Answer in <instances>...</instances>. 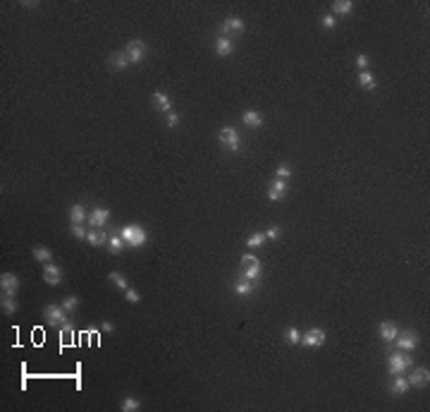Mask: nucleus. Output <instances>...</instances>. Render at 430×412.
<instances>
[{"label":"nucleus","mask_w":430,"mask_h":412,"mask_svg":"<svg viewBox=\"0 0 430 412\" xmlns=\"http://www.w3.org/2000/svg\"><path fill=\"white\" fill-rule=\"evenodd\" d=\"M354 3L352 0H335L332 3V15H352Z\"/></svg>","instance_id":"obj_26"},{"label":"nucleus","mask_w":430,"mask_h":412,"mask_svg":"<svg viewBox=\"0 0 430 412\" xmlns=\"http://www.w3.org/2000/svg\"><path fill=\"white\" fill-rule=\"evenodd\" d=\"M60 280H63V269L53 262L43 264V283H48V286H60Z\"/></svg>","instance_id":"obj_12"},{"label":"nucleus","mask_w":430,"mask_h":412,"mask_svg":"<svg viewBox=\"0 0 430 412\" xmlns=\"http://www.w3.org/2000/svg\"><path fill=\"white\" fill-rule=\"evenodd\" d=\"M180 122H182V118H180V113H167V127H180Z\"/></svg>","instance_id":"obj_38"},{"label":"nucleus","mask_w":430,"mask_h":412,"mask_svg":"<svg viewBox=\"0 0 430 412\" xmlns=\"http://www.w3.org/2000/svg\"><path fill=\"white\" fill-rule=\"evenodd\" d=\"M368 65H370L368 56H366V53H359V56H356V67H359V72L361 70H368Z\"/></svg>","instance_id":"obj_37"},{"label":"nucleus","mask_w":430,"mask_h":412,"mask_svg":"<svg viewBox=\"0 0 430 412\" xmlns=\"http://www.w3.org/2000/svg\"><path fill=\"white\" fill-rule=\"evenodd\" d=\"M60 341H63V345H74V341H72V326L65 324L63 328H60Z\"/></svg>","instance_id":"obj_35"},{"label":"nucleus","mask_w":430,"mask_h":412,"mask_svg":"<svg viewBox=\"0 0 430 412\" xmlns=\"http://www.w3.org/2000/svg\"><path fill=\"white\" fill-rule=\"evenodd\" d=\"M275 175H277L280 180H290V177H292V166H290V163H280V166L275 168Z\"/></svg>","instance_id":"obj_34"},{"label":"nucleus","mask_w":430,"mask_h":412,"mask_svg":"<svg viewBox=\"0 0 430 412\" xmlns=\"http://www.w3.org/2000/svg\"><path fill=\"white\" fill-rule=\"evenodd\" d=\"M108 221H110V209H105V206H96L94 211L89 214V218H86L89 228H105Z\"/></svg>","instance_id":"obj_9"},{"label":"nucleus","mask_w":430,"mask_h":412,"mask_svg":"<svg viewBox=\"0 0 430 412\" xmlns=\"http://www.w3.org/2000/svg\"><path fill=\"white\" fill-rule=\"evenodd\" d=\"M430 383V369L428 367H416L411 376H409V386H414V389H425Z\"/></svg>","instance_id":"obj_11"},{"label":"nucleus","mask_w":430,"mask_h":412,"mask_svg":"<svg viewBox=\"0 0 430 412\" xmlns=\"http://www.w3.org/2000/svg\"><path fill=\"white\" fill-rule=\"evenodd\" d=\"M125 300L129 302V304H139V302H141V295L136 293L134 288H127V290H125Z\"/></svg>","instance_id":"obj_36"},{"label":"nucleus","mask_w":430,"mask_h":412,"mask_svg":"<svg viewBox=\"0 0 430 412\" xmlns=\"http://www.w3.org/2000/svg\"><path fill=\"white\" fill-rule=\"evenodd\" d=\"M89 216H86L84 204H72L70 206V223H84Z\"/></svg>","instance_id":"obj_25"},{"label":"nucleus","mask_w":430,"mask_h":412,"mask_svg":"<svg viewBox=\"0 0 430 412\" xmlns=\"http://www.w3.org/2000/svg\"><path fill=\"white\" fill-rule=\"evenodd\" d=\"M242 122L246 127H251V130H258V127H263V115H261V111L249 108V111L242 113Z\"/></svg>","instance_id":"obj_18"},{"label":"nucleus","mask_w":430,"mask_h":412,"mask_svg":"<svg viewBox=\"0 0 430 412\" xmlns=\"http://www.w3.org/2000/svg\"><path fill=\"white\" fill-rule=\"evenodd\" d=\"M151 103H153V108L156 111H160V113H172V101H170V96L165 94V91H153V96H151Z\"/></svg>","instance_id":"obj_15"},{"label":"nucleus","mask_w":430,"mask_h":412,"mask_svg":"<svg viewBox=\"0 0 430 412\" xmlns=\"http://www.w3.org/2000/svg\"><path fill=\"white\" fill-rule=\"evenodd\" d=\"M0 309H3V314H15L17 312V297L15 295H8V293L0 295Z\"/></svg>","instance_id":"obj_24"},{"label":"nucleus","mask_w":430,"mask_h":412,"mask_svg":"<svg viewBox=\"0 0 430 412\" xmlns=\"http://www.w3.org/2000/svg\"><path fill=\"white\" fill-rule=\"evenodd\" d=\"M323 27H325V29H335L337 27V19H335V15H323Z\"/></svg>","instance_id":"obj_39"},{"label":"nucleus","mask_w":430,"mask_h":412,"mask_svg":"<svg viewBox=\"0 0 430 412\" xmlns=\"http://www.w3.org/2000/svg\"><path fill=\"white\" fill-rule=\"evenodd\" d=\"M418 343H421V338H418V333L416 331H402L397 333V338H394V348L397 350H404V352H411V350L418 348Z\"/></svg>","instance_id":"obj_6"},{"label":"nucleus","mask_w":430,"mask_h":412,"mask_svg":"<svg viewBox=\"0 0 430 412\" xmlns=\"http://www.w3.org/2000/svg\"><path fill=\"white\" fill-rule=\"evenodd\" d=\"M407 367H414V359H411V355H409V352H404V350H397V352L387 355V374H390V376L404 374V372H407Z\"/></svg>","instance_id":"obj_1"},{"label":"nucleus","mask_w":430,"mask_h":412,"mask_svg":"<svg viewBox=\"0 0 430 412\" xmlns=\"http://www.w3.org/2000/svg\"><path fill=\"white\" fill-rule=\"evenodd\" d=\"M0 290L8 295H17V290H19V278H17L15 273H3V276H0Z\"/></svg>","instance_id":"obj_16"},{"label":"nucleus","mask_w":430,"mask_h":412,"mask_svg":"<svg viewBox=\"0 0 430 412\" xmlns=\"http://www.w3.org/2000/svg\"><path fill=\"white\" fill-rule=\"evenodd\" d=\"M67 312H65V307L63 304H48L46 309H43V319H46V324L48 326H58V328H63L65 324H67Z\"/></svg>","instance_id":"obj_5"},{"label":"nucleus","mask_w":430,"mask_h":412,"mask_svg":"<svg viewBox=\"0 0 430 412\" xmlns=\"http://www.w3.org/2000/svg\"><path fill=\"white\" fill-rule=\"evenodd\" d=\"M215 53H218L220 58H227L235 53V41L227 39V36H218L215 39Z\"/></svg>","instance_id":"obj_21"},{"label":"nucleus","mask_w":430,"mask_h":412,"mask_svg":"<svg viewBox=\"0 0 430 412\" xmlns=\"http://www.w3.org/2000/svg\"><path fill=\"white\" fill-rule=\"evenodd\" d=\"M108 280H110V283H112L115 288H120L122 293H125L127 288H129V280H127V278L122 276V273H118V271H110V273H108Z\"/></svg>","instance_id":"obj_28"},{"label":"nucleus","mask_w":430,"mask_h":412,"mask_svg":"<svg viewBox=\"0 0 430 412\" xmlns=\"http://www.w3.org/2000/svg\"><path fill=\"white\" fill-rule=\"evenodd\" d=\"M63 307H65V312L72 317V314L77 312V307H79V297H77V295H67V297L63 300Z\"/></svg>","instance_id":"obj_32"},{"label":"nucleus","mask_w":430,"mask_h":412,"mask_svg":"<svg viewBox=\"0 0 430 412\" xmlns=\"http://www.w3.org/2000/svg\"><path fill=\"white\" fill-rule=\"evenodd\" d=\"M122 238H125L127 247L139 249V247L146 245L149 235H146V230L141 228V225H136V223H129V225H125V228H122Z\"/></svg>","instance_id":"obj_3"},{"label":"nucleus","mask_w":430,"mask_h":412,"mask_svg":"<svg viewBox=\"0 0 430 412\" xmlns=\"http://www.w3.org/2000/svg\"><path fill=\"white\" fill-rule=\"evenodd\" d=\"M284 343H287V345H299V343H301V333H299L294 326L284 328Z\"/></svg>","instance_id":"obj_31"},{"label":"nucleus","mask_w":430,"mask_h":412,"mask_svg":"<svg viewBox=\"0 0 430 412\" xmlns=\"http://www.w3.org/2000/svg\"><path fill=\"white\" fill-rule=\"evenodd\" d=\"M32 254H34V259H36L39 264H48V262H53V252H50L48 247H34Z\"/></svg>","instance_id":"obj_27"},{"label":"nucleus","mask_w":430,"mask_h":412,"mask_svg":"<svg viewBox=\"0 0 430 412\" xmlns=\"http://www.w3.org/2000/svg\"><path fill=\"white\" fill-rule=\"evenodd\" d=\"M218 139H220V144L225 146L227 151H242V137H239V132H237L232 125H222L220 127V132H218Z\"/></svg>","instance_id":"obj_4"},{"label":"nucleus","mask_w":430,"mask_h":412,"mask_svg":"<svg viewBox=\"0 0 430 412\" xmlns=\"http://www.w3.org/2000/svg\"><path fill=\"white\" fill-rule=\"evenodd\" d=\"M268 199H270V201H282V199H284V192L270 187V190H268Z\"/></svg>","instance_id":"obj_41"},{"label":"nucleus","mask_w":430,"mask_h":412,"mask_svg":"<svg viewBox=\"0 0 430 412\" xmlns=\"http://www.w3.org/2000/svg\"><path fill=\"white\" fill-rule=\"evenodd\" d=\"M239 276L249 278L251 283H261V278H263V266H261V262H258L253 254H244L242 256V273Z\"/></svg>","instance_id":"obj_2"},{"label":"nucleus","mask_w":430,"mask_h":412,"mask_svg":"<svg viewBox=\"0 0 430 412\" xmlns=\"http://www.w3.org/2000/svg\"><path fill=\"white\" fill-rule=\"evenodd\" d=\"M270 187H275V190L284 192V194H287V190H290V187H287V180H280V177H277V180H275V183L270 185Z\"/></svg>","instance_id":"obj_42"},{"label":"nucleus","mask_w":430,"mask_h":412,"mask_svg":"<svg viewBox=\"0 0 430 412\" xmlns=\"http://www.w3.org/2000/svg\"><path fill=\"white\" fill-rule=\"evenodd\" d=\"M325 341H328V336H325L323 328H311L308 333L301 336L299 345H304V348H321V345H325Z\"/></svg>","instance_id":"obj_8"},{"label":"nucleus","mask_w":430,"mask_h":412,"mask_svg":"<svg viewBox=\"0 0 430 412\" xmlns=\"http://www.w3.org/2000/svg\"><path fill=\"white\" fill-rule=\"evenodd\" d=\"M70 230H72V235H74L77 240H86V235H89V230L84 228V223H72Z\"/></svg>","instance_id":"obj_33"},{"label":"nucleus","mask_w":430,"mask_h":412,"mask_svg":"<svg viewBox=\"0 0 430 412\" xmlns=\"http://www.w3.org/2000/svg\"><path fill=\"white\" fill-rule=\"evenodd\" d=\"M378 333H380V341H385L387 345H392L394 343V338H397V324L394 321H390V319H385V321H380V326H378Z\"/></svg>","instance_id":"obj_13"},{"label":"nucleus","mask_w":430,"mask_h":412,"mask_svg":"<svg viewBox=\"0 0 430 412\" xmlns=\"http://www.w3.org/2000/svg\"><path fill=\"white\" fill-rule=\"evenodd\" d=\"M108 233H105V228H91L89 230V235H86V242L91 247H101V245H108Z\"/></svg>","instance_id":"obj_17"},{"label":"nucleus","mask_w":430,"mask_h":412,"mask_svg":"<svg viewBox=\"0 0 430 412\" xmlns=\"http://www.w3.org/2000/svg\"><path fill=\"white\" fill-rule=\"evenodd\" d=\"M244 29H246V24L239 19V17H230V19H225V22L220 24V36H232V34H244Z\"/></svg>","instance_id":"obj_10"},{"label":"nucleus","mask_w":430,"mask_h":412,"mask_svg":"<svg viewBox=\"0 0 430 412\" xmlns=\"http://www.w3.org/2000/svg\"><path fill=\"white\" fill-rule=\"evenodd\" d=\"M101 328H103L105 333H112V331H115V326L110 324V321H101Z\"/></svg>","instance_id":"obj_43"},{"label":"nucleus","mask_w":430,"mask_h":412,"mask_svg":"<svg viewBox=\"0 0 430 412\" xmlns=\"http://www.w3.org/2000/svg\"><path fill=\"white\" fill-rule=\"evenodd\" d=\"M359 84H361V89H366V91H376L378 89V80L373 77V72H368V70L359 72Z\"/></svg>","instance_id":"obj_23"},{"label":"nucleus","mask_w":430,"mask_h":412,"mask_svg":"<svg viewBox=\"0 0 430 412\" xmlns=\"http://www.w3.org/2000/svg\"><path fill=\"white\" fill-rule=\"evenodd\" d=\"M129 58H127V53L125 50H115V53H110L108 56V67L110 70H115V72H122L125 67H129Z\"/></svg>","instance_id":"obj_14"},{"label":"nucleus","mask_w":430,"mask_h":412,"mask_svg":"<svg viewBox=\"0 0 430 412\" xmlns=\"http://www.w3.org/2000/svg\"><path fill=\"white\" fill-rule=\"evenodd\" d=\"M141 400L136 396H125L122 398V412H139Z\"/></svg>","instance_id":"obj_29"},{"label":"nucleus","mask_w":430,"mask_h":412,"mask_svg":"<svg viewBox=\"0 0 430 412\" xmlns=\"http://www.w3.org/2000/svg\"><path fill=\"white\" fill-rule=\"evenodd\" d=\"M409 389H411V386H409V379L404 376V374L392 376V383H390V393H392V396H404Z\"/></svg>","instance_id":"obj_19"},{"label":"nucleus","mask_w":430,"mask_h":412,"mask_svg":"<svg viewBox=\"0 0 430 412\" xmlns=\"http://www.w3.org/2000/svg\"><path fill=\"white\" fill-rule=\"evenodd\" d=\"M256 283H251L249 278H244V276H239L235 280V283H232V290H235L237 295H242V297H246V295H251L253 293V290H256Z\"/></svg>","instance_id":"obj_20"},{"label":"nucleus","mask_w":430,"mask_h":412,"mask_svg":"<svg viewBox=\"0 0 430 412\" xmlns=\"http://www.w3.org/2000/svg\"><path fill=\"white\" fill-rule=\"evenodd\" d=\"M277 238H280V225H270V228L266 230V240H273L275 242Z\"/></svg>","instance_id":"obj_40"},{"label":"nucleus","mask_w":430,"mask_h":412,"mask_svg":"<svg viewBox=\"0 0 430 412\" xmlns=\"http://www.w3.org/2000/svg\"><path fill=\"white\" fill-rule=\"evenodd\" d=\"M125 53H127V58H129V63H144L146 56H149V48H146V43L141 39H134L127 43Z\"/></svg>","instance_id":"obj_7"},{"label":"nucleus","mask_w":430,"mask_h":412,"mask_svg":"<svg viewBox=\"0 0 430 412\" xmlns=\"http://www.w3.org/2000/svg\"><path fill=\"white\" fill-rule=\"evenodd\" d=\"M266 245V233H253V235H249L246 238V247L249 249H258V247Z\"/></svg>","instance_id":"obj_30"},{"label":"nucleus","mask_w":430,"mask_h":412,"mask_svg":"<svg viewBox=\"0 0 430 412\" xmlns=\"http://www.w3.org/2000/svg\"><path fill=\"white\" fill-rule=\"evenodd\" d=\"M110 249V254H122V249L127 247L125 238H122V233H112L108 238V245H105Z\"/></svg>","instance_id":"obj_22"}]
</instances>
